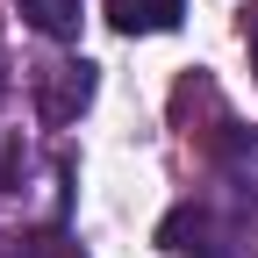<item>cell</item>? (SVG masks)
<instances>
[{"mask_svg": "<svg viewBox=\"0 0 258 258\" xmlns=\"http://www.w3.org/2000/svg\"><path fill=\"white\" fill-rule=\"evenodd\" d=\"M86 101H93V64H86V57H64V64H50V72H43L36 108H43V122H50V129H64Z\"/></svg>", "mask_w": 258, "mask_h": 258, "instance_id": "1", "label": "cell"}, {"mask_svg": "<svg viewBox=\"0 0 258 258\" xmlns=\"http://www.w3.org/2000/svg\"><path fill=\"white\" fill-rule=\"evenodd\" d=\"M186 0H108V22L122 29V36H165V29H179Z\"/></svg>", "mask_w": 258, "mask_h": 258, "instance_id": "2", "label": "cell"}, {"mask_svg": "<svg viewBox=\"0 0 258 258\" xmlns=\"http://www.w3.org/2000/svg\"><path fill=\"white\" fill-rule=\"evenodd\" d=\"M29 29H43L50 43H72L79 36V0H15Z\"/></svg>", "mask_w": 258, "mask_h": 258, "instance_id": "3", "label": "cell"}, {"mask_svg": "<svg viewBox=\"0 0 258 258\" xmlns=\"http://www.w3.org/2000/svg\"><path fill=\"white\" fill-rule=\"evenodd\" d=\"M222 172H230V186L258 194V129H230L222 137Z\"/></svg>", "mask_w": 258, "mask_h": 258, "instance_id": "4", "label": "cell"}, {"mask_svg": "<svg viewBox=\"0 0 258 258\" xmlns=\"http://www.w3.org/2000/svg\"><path fill=\"white\" fill-rule=\"evenodd\" d=\"M29 258H86V251H72V244H57V237H50V244H36V251H29Z\"/></svg>", "mask_w": 258, "mask_h": 258, "instance_id": "5", "label": "cell"}, {"mask_svg": "<svg viewBox=\"0 0 258 258\" xmlns=\"http://www.w3.org/2000/svg\"><path fill=\"white\" fill-rule=\"evenodd\" d=\"M244 43H251V57H258V8L244 15Z\"/></svg>", "mask_w": 258, "mask_h": 258, "instance_id": "6", "label": "cell"}, {"mask_svg": "<svg viewBox=\"0 0 258 258\" xmlns=\"http://www.w3.org/2000/svg\"><path fill=\"white\" fill-rule=\"evenodd\" d=\"M0 93H8V57H0Z\"/></svg>", "mask_w": 258, "mask_h": 258, "instance_id": "7", "label": "cell"}]
</instances>
